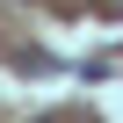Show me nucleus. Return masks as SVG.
<instances>
[{"mask_svg":"<svg viewBox=\"0 0 123 123\" xmlns=\"http://www.w3.org/2000/svg\"><path fill=\"white\" fill-rule=\"evenodd\" d=\"M109 7H116V15H123V0H109Z\"/></svg>","mask_w":123,"mask_h":123,"instance_id":"1","label":"nucleus"}]
</instances>
